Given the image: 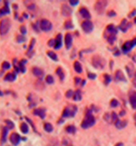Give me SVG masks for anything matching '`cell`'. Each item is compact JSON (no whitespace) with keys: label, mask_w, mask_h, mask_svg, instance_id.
<instances>
[{"label":"cell","mask_w":136,"mask_h":146,"mask_svg":"<svg viewBox=\"0 0 136 146\" xmlns=\"http://www.w3.org/2000/svg\"><path fill=\"white\" fill-rule=\"evenodd\" d=\"M94 123H95V118H94V115L92 114V109H89L85 115L84 119L83 120V122L81 123V127L83 129L86 130L88 128L94 125Z\"/></svg>","instance_id":"1"},{"label":"cell","mask_w":136,"mask_h":146,"mask_svg":"<svg viewBox=\"0 0 136 146\" xmlns=\"http://www.w3.org/2000/svg\"><path fill=\"white\" fill-rule=\"evenodd\" d=\"M91 64L96 69H104L106 65V60L99 55H94L91 59Z\"/></svg>","instance_id":"2"},{"label":"cell","mask_w":136,"mask_h":146,"mask_svg":"<svg viewBox=\"0 0 136 146\" xmlns=\"http://www.w3.org/2000/svg\"><path fill=\"white\" fill-rule=\"evenodd\" d=\"M76 112H77V107L75 105L71 104L63 110L62 117H74Z\"/></svg>","instance_id":"3"},{"label":"cell","mask_w":136,"mask_h":146,"mask_svg":"<svg viewBox=\"0 0 136 146\" xmlns=\"http://www.w3.org/2000/svg\"><path fill=\"white\" fill-rule=\"evenodd\" d=\"M11 21L9 18H4L0 22V35H5L11 29Z\"/></svg>","instance_id":"4"},{"label":"cell","mask_w":136,"mask_h":146,"mask_svg":"<svg viewBox=\"0 0 136 146\" xmlns=\"http://www.w3.org/2000/svg\"><path fill=\"white\" fill-rule=\"evenodd\" d=\"M134 46H136V38L132 40L126 41L121 46V52L124 54H127Z\"/></svg>","instance_id":"5"},{"label":"cell","mask_w":136,"mask_h":146,"mask_svg":"<svg viewBox=\"0 0 136 146\" xmlns=\"http://www.w3.org/2000/svg\"><path fill=\"white\" fill-rule=\"evenodd\" d=\"M108 1H102V0H100V1H96L95 4H94V10H95V11L98 14H100V15L103 14L104 11H105L106 7L108 6Z\"/></svg>","instance_id":"6"},{"label":"cell","mask_w":136,"mask_h":146,"mask_svg":"<svg viewBox=\"0 0 136 146\" xmlns=\"http://www.w3.org/2000/svg\"><path fill=\"white\" fill-rule=\"evenodd\" d=\"M52 27H53V25H52L51 22L49 21L48 19H42L39 22V28L43 31L48 32L52 30Z\"/></svg>","instance_id":"7"},{"label":"cell","mask_w":136,"mask_h":146,"mask_svg":"<svg viewBox=\"0 0 136 146\" xmlns=\"http://www.w3.org/2000/svg\"><path fill=\"white\" fill-rule=\"evenodd\" d=\"M81 27L85 33H91L94 30V25L90 20H85L82 23Z\"/></svg>","instance_id":"8"},{"label":"cell","mask_w":136,"mask_h":146,"mask_svg":"<svg viewBox=\"0 0 136 146\" xmlns=\"http://www.w3.org/2000/svg\"><path fill=\"white\" fill-rule=\"evenodd\" d=\"M117 33H118V29L116 28L113 24H110V25H108L107 27H106V31H105V32H104V36H108V35H117Z\"/></svg>","instance_id":"9"},{"label":"cell","mask_w":136,"mask_h":146,"mask_svg":"<svg viewBox=\"0 0 136 146\" xmlns=\"http://www.w3.org/2000/svg\"><path fill=\"white\" fill-rule=\"evenodd\" d=\"M63 46V35L61 33L57 34L55 38V50H60Z\"/></svg>","instance_id":"10"},{"label":"cell","mask_w":136,"mask_h":146,"mask_svg":"<svg viewBox=\"0 0 136 146\" xmlns=\"http://www.w3.org/2000/svg\"><path fill=\"white\" fill-rule=\"evenodd\" d=\"M33 114L35 116H38L42 119H44L46 117V110L44 108H36L33 111Z\"/></svg>","instance_id":"11"},{"label":"cell","mask_w":136,"mask_h":146,"mask_svg":"<svg viewBox=\"0 0 136 146\" xmlns=\"http://www.w3.org/2000/svg\"><path fill=\"white\" fill-rule=\"evenodd\" d=\"M114 80L116 82H126L127 81L122 70H116L115 75H114Z\"/></svg>","instance_id":"12"},{"label":"cell","mask_w":136,"mask_h":146,"mask_svg":"<svg viewBox=\"0 0 136 146\" xmlns=\"http://www.w3.org/2000/svg\"><path fill=\"white\" fill-rule=\"evenodd\" d=\"M10 141L14 146H17L19 144V143H20V141H21V137L19 136L17 133H12L10 136Z\"/></svg>","instance_id":"13"},{"label":"cell","mask_w":136,"mask_h":146,"mask_svg":"<svg viewBox=\"0 0 136 146\" xmlns=\"http://www.w3.org/2000/svg\"><path fill=\"white\" fill-rule=\"evenodd\" d=\"M64 42H65L66 49H68V50L70 49L71 46H72V44H73V36L69 32L66 33L65 38H64Z\"/></svg>","instance_id":"14"},{"label":"cell","mask_w":136,"mask_h":146,"mask_svg":"<svg viewBox=\"0 0 136 146\" xmlns=\"http://www.w3.org/2000/svg\"><path fill=\"white\" fill-rule=\"evenodd\" d=\"M61 12H62V15H63V16H64V17H69V16L72 14L73 11H72V9H71L68 5L63 4V5H62Z\"/></svg>","instance_id":"15"},{"label":"cell","mask_w":136,"mask_h":146,"mask_svg":"<svg viewBox=\"0 0 136 146\" xmlns=\"http://www.w3.org/2000/svg\"><path fill=\"white\" fill-rule=\"evenodd\" d=\"M79 13H80V15L84 18V19H86V20H89L90 18H91V14H90L89 11H88L87 8H85V7L80 8Z\"/></svg>","instance_id":"16"},{"label":"cell","mask_w":136,"mask_h":146,"mask_svg":"<svg viewBox=\"0 0 136 146\" xmlns=\"http://www.w3.org/2000/svg\"><path fill=\"white\" fill-rule=\"evenodd\" d=\"M131 26H132L131 23H128L127 19H123V20L121 22V24H120V25H119L118 28H119L122 32H127V31Z\"/></svg>","instance_id":"17"},{"label":"cell","mask_w":136,"mask_h":146,"mask_svg":"<svg viewBox=\"0 0 136 146\" xmlns=\"http://www.w3.org/2000/svg\"><path fill=\"white\" fill-rule=\"evenodd\" d=\"M32 73H33L34 76H36L37 78H42L44 75V70L40 68H38V67H33L32 68Z\"/></svg>","instance_id":"18"},{"label":"cell","mask_w":136,"mask_h":146,"mask_svg":"<svg viewBox=\"0 0 136 146\" xmlns=\"http://www.w3.org/2000/svg\"><path fill=\"white\" fill-rule=\"evenodd\" d=\"M16 78H17V74L15 72H9L5 77V80L7 82H13L16 80Z\"/></svg>","instance_id":"19"},{"label":"cell","mask_w":136,"mask_h":146,"mask_svg":"<svg viewBox=\"0 0 136 146\" xmlns=\"http://www.w3.org/2000/svg\"><path fill=\"white\" fill-rule=\"evenodd\" d=\"M9 130L10 129L7 126L3 127V129H2V137H1V143H5L6 138H7V135H8V132H9Z\"/></svg>","instance_id":"20"},{"label":"cell","mask_w":136,"mask_h":146,"mask_svg":"<svg viewBox=\"0 0 136 146\" xmlns=\"http://www.w3.org/2000/svg\"><path fill=\"white\" fill-rule=\"evenodd\" d=\"M74 70L76 73H78V74H81V73L83 72V66L80 64V62H78V61L74 62Z\"/></svg>","instance_id":"21"},{"label":"cell","mask_w":136,"mask_h":146,"mask_svg":"<svg viewBox=\"0 0 136 146\" xmlns=\"http://www.w3.org/2000/svg\"><path fill=\"white\" fill-rule=\"evenodd\" d=\"M82 98H83V94H82V91H81V90H76L75 91V93H74V97H73V99L75 100V101H76V102H79V101H81L82 100Z\"/></svg>","instance_id":"22"},{"label":"cell","mask_w":136,"mask_h":146,"mask_svg":"<svg viewBox=\"0 0 136 146\" xmlns=\"http://www.w3.org/2000/svg\"><path fill=\"white\" fill-rule=\"evenodd\" d=\"M129 102L133 109L136 110V92H133L129 97Z\"/></svg>","instance_id":"23"},{"label":"cell","mask_w":136,"mask_h":146,"mask_svg":"<svg viewBox=\"0 0 136 146\" xmlns=\"http://www.w3.org/2000/svg\"><path fill=\"white\" fill-rule=\"evenodd\" d=\"M114 125L116 126V128H117V129L121 130V129H123V128H125V127L127 125V120H125V121L118 120L117 122H116V123H114Z\"/></svg>","instance_id":"24"},{"label":"cell","mask_w":136,"mask_h":146,"mask_svg":"<svg viewBox=\"0 0 136 146\" xmlns=\"http://www.w3.org/2000/svg\"><path fill=\"white\" fill-rule=\"evenodd\" d=\"M55 73H56V75L59 77L60 80L61 81H63L64 80V78H65V74H64V71L61 68V67H58L55 70Z\"/></svg>","instance_id":"25"},{"label":"cell","mask_w":136,"mask_h":146,"mask_svg":"<svg viewBox=\"0 0 136 146\" xmlns=\"http://www.w3.org/2000/svg\"><path fill=\"white\" fill-rule=\"evenodd\" d=\"M35 44H36V39H35V38H32L31 41H30L29 49H28V50H27V55H28L29 57H31V56H32V54H33V48H34Z\"/></svg>","instance_id":"26"},{"label":"cell","mask_w":136,"mask_h":146,"mask_svg":"<svg viewBox=\"0 0 136 146\" xmlns=\"http://www.w3.org/2000/svg\"><path fill=\"white\" fill-rule=\"evenodd\" d=\"M26 63H27L26 59H23L20 62H18V67H19V70H20V71L22 73H25V71H26V68H25Z\"/></svg>","instance_id":"27"},{"label":"cell","mask_w":136,"mask_h":146,"mask_svg":"<svg viewBox=\"0 0 136 146\" xmlns=\"http://www.w3.org/2000/svg\"><path fill=\"white\" fill-rule=\"evenodd\" d=\"M47 55H48V57L50 58L53 61H55V62L58 61V57H57V55H56L55 52H54L52 50H48L47 51Z\"/></svg>","instance_id":"28"},{"label":"cell","mask_w":136,"mask_h":146,"mask_svg":"<svg viewBox=\"0 0 136 146\" xmlns=\"http://www.w3.org/2000/svg\"><path fill=\"white\" fill-rule=\"evenodd\" d=\"M5 7L3 8V9H1L0 11H1V14H2V16H4V15H5V14H9L10 13V7H9V2H7V1H5Z\"/></svg>","instance_id":"29"},{"label":"cell","mask_w":136,"mask_h":146,"mask_svg":"<svg viewBox=\"0 0 136 146\" xmlns=\"http://www.w3.org/2000/svg\"><path fill=\"white\" fill-rule=\"evenodd\" d=\"M104 38H106V40L110 44H113L115 40H116V36L115 35H108V36H104Z\"/></svg>","instance_id":"30"},{"label":"cell","mask_w":136,"mask_h":146,"mask_svg":"<svg viewBox=\"0 0 136 146\" xmlns=\"http://www.w3.org/2000/svg\"><path fill=\"white\" fill-rule=\"evenodd\" d=\"M65 131L69 134H75L76 132V128L74 125H68L65 128Z\"/></svg>","instance_id":"31"},{"label":"cell","mask_w":136,"mask_h":146,"mask_svg":"<svg viewBox=\"0 0 136 146\" xmlns=\"http://www.w3.org/2000/svg\"><path fill=\"white\" fill-rule=\"evenodd\" d=\"M20 130L24 134H27L29 132V126L26 123H22L20 124Z\"/></svg>","instance_id":"32"},{"label":"cell","mask_w":136,"mask_h":146,"mask_svg":"<svg viewBox=\"0 0 136 146\" xmlns=\"http://www.w3.org/2000/svg\"><path fill=\"white\" fill-rule=\"evenodd\" d=\"M44 129L46 132H52L53 131V125L50 123H45L44 125Z\"/></svg>","instance_id":"33"},{"label":"cell","mask_w":136,"mask_h":146,"mask_svg":"<svg viewBox=\"0 0 136 146\" xmlns=\"http://www.w3.org/2000/svg\"><path fill=\"white\" fill-rule=\"evenodd\" d=\"M64 28L66 30H72L74 28V25H73V22L71 20H67L65 23H64Z\"/></svg>","instance_id":"34"},{"label":"cell","mask_w":136,"mask_h":146,"mask_svg":"<svg viewBox=\"0 0 136 146\" xmlns=\"http://www.w3.org/2000/svg\"><path fill=\"white\" fill-rule=\"evenodd\" d=\"M103 78H104V80H103L104 84H105V85H108V84L111 83V81H112L111 76L108 75V74H104V75H103Z\"/></svg>","instance_id":"35"},{"label":"cell","mask_w":136,"mask_h":146,"mask_svg":"<svg viewBox=\"0 0 136 146\" xmlns=\"http://www.w3.org/2000/svg\"><path fill=\"white\" fill-rule=\"evenodd\" d=\"M120 105V103L117 99H115V98H113L111 101H110V106L112 108H115V107H117Z\"/></svg>","instance_id":"36"},{"label":"cell","mask_w":136,"mask_h":146,"mask_svg":"<svg viewBox=\"0 0 136 146\" xmlns=\"http://www.w3.org/2000/svg\"><path fill=\"white\" fill-rule=\"evenodd\" d=\"M45 82H46L48 84H54L55 80H54V78H53L51 75H48V76H46V78H45Z\"/></svg>","instance_id":"37"},{"label":"cell","mask_w":136,"mask_h":146,"mask_svg":"<svg viewBox=\"0 0 136 146\" xmlns=\"http://www.w3.org/2000/svg\"><path fill=\"white\" fill-rule=\"evenodd\" d=\"M26 41V38H25V36L24 35H19L17 36V42L19 43V44H21V43H24Z\"/></svg>","instance_id":"38"},{"label":"cell","mask_w":136,"mask_h":146,"mask_svg":"<svg viewBox=\"0 0 136 146\" xmlns=\"http://www.w3.org/2000/svg\"><path fill=\"white\" fill-rule=\"evenodd\" d=\"M5 123H6V125H7V127L9 128L10 130H12L13 128L15 127V125H14V123L11 121V120H9V119H6L5 120Z\"/></svg>","instance_id":"39"},{"label":"cell","mask_w":136,"mask_h":146,"mask_svg":"<svg viewBox=\"0 0 136 146\" xmlns=\"http://www.w3.org/2000/svg\"><path fill=\"white\" fill-rule=\"evenodd\" d=\"M74 91L72 90H67L66 91V93H65V97L67 98H73L74 97Z\"/></svg>","instance_id":"40"},{"label":"cell","mask_w":136,"mask_h":146,"mask_svg":"<svg viewBox=\"0 0 136 146\" xmlns=\"http://www.w3.org/2000/svg\"><path fill=\"white\" fill-rule=\"evenodd\" d=\"M11 67V64H10L9 62H6V61L3 62V64H2V68H3L4 70H9Z\"/></svg>","instance_id":"41"},{"label":"cell","mask_w":136,"mask_h":146,"mask_svg":"<svg viewBox=\"0 0 136 146\" xmlns=\"http://www.w3.org/2000/svg\"><path fill=\"white\" fill-rule=\"evenodd\" d=\"M111 117H112V122L114 123L119 120L118 119V116H117V114H116L115 112H112L111 113Z\"/></svg>","instance_id":"42"},{"label":"cell","mask_w":136,"mask_h":146,"mask_svg":"<svg viewBox=\"0 0 136 146\" xmlns=\"http://www.w3.org/2000/svg\"><path fill=\"white\" fill-rule=\"evenodd\" d=\"M116 15V12L114 11H113V10H110V11H108V12H107V16L108 17H115Z\"/></svg>","instance_id":"43"},{"label":"cell","mask_w":136,"mask_h":146,"mask_svg":"<svg viewBox=\"0 0 136 146\" xmlns=\"http://www.w3.org/2000/svg\"><path fill=\"white\" fill-rule=\"evenodd\" d=\"M88 78L90 80H94L97 78V76H96V74H94V73H93V72H88Z\"/></svg>","instance_id":"44"},{"label":"cell","mask_w":136,"mask_h":146,"mask_svg":"<svg viewBox=\"0 0 136 146\" xmlns=\"http://www.w3.org/2000/svg\"><path fill=\"white\" fill-rule=\"evenodd\" d=\"M20 32L22 35H25L27 33V29L24 25H21L20 26Z\"/></svg>","instance_id":"45"},{"label":"cell","mask_w":136,"mask_h":146,"mask_svg":"<svg viewBox=\"0 0 136 146\" xmlns=\"http://www.w3.org/2000/svg\"><path fill=\"white\" fill-rule=\"evenodd\" d=\"M74 80H75V85H79V84H81L83 79L80 78H78V77H75Z\"/></svg>","instance_id":"46"},{"label":"cell","mask_w":136,"mask_h":146,"mask_svg":"<svg viewBox=\"0 0 136 146\" xmlns=\"http://www.w3.org/2000/svg\"><path fill=\"white\" fill-rule=\"evenodd\" d=\"M69 5H72V6H75V5H77L79 4V1H78V0H69Z\"/></svg>","instance_id":"47"},{"label":"cell","mask_w":136,"mask_h":146,"mask_svg":"<svg viewBox=\"0 0 136 146\" xmlns=\"http://www.w3.org/2000/svg\"><path fill=\"white\" fill-rule=\"evenodd\" d=\"M104 119L107 121V122H108V123H110V121H112V117H111V115L110 114H105V116H104Z\"/></svg>","instance_id":"48"},{"label":"cell","mask_w":136,"mask_h":146,"mask_svg":"<svg viewBox=\"0 0 136 146\" xmlns=\"http://www.w3.org/2000/svg\"><path fill=\"white\" fill-rule=\"evenodd\" d=\"M48 45H49L50 47H54V46H55V39H54V38L50 39V40L48 41Z\"/></svg>","instance_id":"49"},{"label":"cell","mask_w":136,"mask_h":146,"mask_svg":"<svg viewBox=\"0 0 136 146\" xmlns=\"http://www.w3.org/2000/svg\"><path fill=\"white\" fill-rule=\"evenodd\" d=\"M25 119H26V121H27V122H29V123H30V125L32 126V128H33V130H34L35 131H36V127H35V125L33 124L32 121H31V120H30V119L29 117H25Z\"/></svg>","instance_id":"50"},{"label":"cell","mask_w":136,"mask_h":146,"mask_svg":"<svg viewBox=\"0 0 136 146\" xmlns=\"http://www.w3.org/2000/svg\"><path fill=\"white\" fill-rule=\"evenodd\" d=\"M135 15H136V9H133V10L128 14V17H130V18H131V17H133Z\"/></svg>","instance_id":"51"},{"label":"cell","mask_w":136,"mask_h":146,"mask_svg":"<svg viewBox=\"0 0 136 146\" xmlns=\"http://www.w3.org/2000/svg\"><path fill=\"white\" fill-rule=\"evenodd\" d=\"M126 70H127V73H128V76L131 78V77H133V70H129V67L128 66H126Z\"/></svg>","instance_id":"52"},{"label":"cell","mask_w":136,"mask_h":146,"mask_svg":"<svg viewBox=\"0 0 136 146\" xmlns=\"http://www.w3.org/2000/svg\"><path fill=\"white\" fill-rule=\"evenodd\" d=\"M132 83H133V85L136 88V71L134 72V74H133V78Z\"/></svg>","instance_id":"53"},{"label":"cell","mask_w":136,"mask_h":146,"mask_svg":"<svg viewBox=\"0 0 136 146\" xmlns=\"http://www.w3.org/2000/svg\"><path fill=\"white\" fill-rule=\"evenodd\" d=\"M38 26H39V25H38ZM38 26H37V24H33L32 25V27L36 31V32H39V29L40 28H38Z\"/></svg>","instance_id":"54"},{"label":"cell","mask_w":136,"mask_h":146,"mask_svg":"<svg viewBox=\"0 0 136 146\" xmlns=\"http://www.w3.org/2000/svg\"><path fill=\"white\" fill-rule=\"evenodd\" d=\"M121 55V52H120V50H115L114 52V56H115V57H118V56H120Z\"/></svg>","instance_id":"55"},{"label":"cell","mask_w":136,"mask_h":146,"mask_svg":"<svg viewBox=\"0 0 136 146\" xmlns=\"http://www.w3.org/2000/svg\"><path fill=\"white\" fill-rule=\"evenodd\" d=\"M119 115H120L121 117H124V116L126 115V111H124V110H121V112L119 113Z\"/></svg>","instance_id":"56"},{"label":"cell","mask_w":136,"mask_h":146,"mask_svg":"<svg viewBox=\"0 0 136 146\" xmlns=\"http://www.w3.org/2000/svg\"><path fill=\"white\" fill-rule=\"evenodd\" d=\"M85 84H86V81H85L84 79H83V80H82V83H81V86H84Z\"/></svg>","instance_id":"57"},{"label":"cell","mask_w":136,"mask_h":146,"mask_svg":"<svg viewBox=\"0 0 136 146\" xmlns=\"http://www.w3.org/2000/svg\"><path fill=\"white\" fill-rule=\"evenodd\" d=\"M23 16H24L25 18H28V17H29V15H28L27 13H24V14H23Z\"/></svg>","instance_id":"58"},{"label":"cell","mask_w":136,"mask_h":146,"mask_svg":"<svg viewBox=\"0 0 136 146\" xmlns=\"http://www.w3.org/2000/svg\"><path fill=\"white\" fill-rule=\"evenodd\" d=\"M110 63H111V64H110V66H109V67H110V69L112 70V69H113V64H114V62H113V61H111Z\"/></svg>","instance_id":"59"},{"label":"cell","mask_w":136,"mask_h":146,"mask_svg":"<svg viewBox=\"0 0 136 146\" xmlns=\"http://www.w3.org/2000/svg\"><path fill=\"white\" fill-rule=\"evenodd\" d=\"M115 146H123V143H117Z\"/></svg>","instance_id":"60"},{"label":"cell","mask_w":136,"mask_h":146,"mask_svg":"<svg viewBox=\"0 0 136 146\" xmlns=\"http://www.w3.org/2000/svg\"><path fill=\"white\" fill-rule=\"evenodd\" d=\"M48 146H58V145L55 144V143H50V144H49Z\"/></svg>","instance_id":"61"},{"label":"cell","mask_w":136,"mask_h":146,"mask_svg":"<svg viewBox=\"0 0 136 146\" xmlns=\"http://www.w3.org/2000/svg\"><path fill=\"white\" fill-rule=\"evenodd\" d=\"M63 123V120L62 119V120H59V122H58V123Z\"/></svg>","instance_id":"62"},{"label":"cell","mask_w":136,"mask_h":146,"mask_svg":"<svg viewBox=\"0 0 136 146\" xmlns=\"http://www.w3.org/2000/svg\"><path fill=\"white\" fill-rule=\"evenodd\" d=\"M4 94H3V92H1V91H0V96H3Z\"/></svg>","instance_id":"63"},{"label":"cell","mask_w":136,"mask_h":146,"mask_svg":"<svg viewBox=\"0 0 136 146\" xmlns=\"http://www.w3.org/2000/svg\"><path fill=\"white\" fill-rule=\"evenodd\" d=\"M134 23L136 24V17H134Z\"/></svg>","instance_id":"64"}]
</instances>
